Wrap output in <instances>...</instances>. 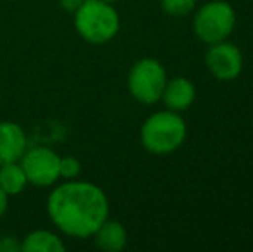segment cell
Masks as SVG:
<instances>
[{
	"label": "cell",
	"mask_w": 253,
	"mask_h": 252,
	"mask_svg": "<svg viewBox=\"0 0 253 252\" xmlns=\"http://www.w3.org/2000/svg\"><path fill=\"white\" fill-rule=\"evenodd\" d=\"M47 212L64 235L88 239L109 218V199L95 183L66 180L50 192Z\"/></svg>",
	"instance_id": "cell-1"
},
{
	"label": "cell",
	"mask_w": 253,
	"mask_h": 252,
	"mask_svg": "<svg viewBox=\"0 0 253 252\" xmlns=\"http://www.w3.org/2000/svg\"><path fill=\"white\" fill-rule=\"evenodd\" d=\"M188 125L179 112L170 109L157 111L145 119L140 130V142L153 155H167L176 152L186 142Z\"/></svg>",
	"instance_id": "cell-2"
},
{
	"label": "cell",
	"mask_w": 253,
	"mask_h": 252,
	"mask_svg": "<svg viewBox=\"0 0 253 252\" xmlns=\"http://www.w3.org/2000/svg\"><path fill=\"white\" fill-rule=\"evenodd\" d=\"M119 26L121 19L116 7L102 0H84L74 12V28L88 44H107L117 35Z\"/></svg>",
	"instance_id": "cell-3"
},
{
	"label": "cell",
	"mask_w": 253,
	"mask_h": 252,
	"mask_svg": "<svg viewBox=\"0 0 253 252\" xmlns=\"http://www.w3.org/2000/svg\"><path fill=\"white\" fill-rule=\"evenodd\" d=\"M236 26V10L226 0L203 3L193 17V31L205 45L227 40Z\"/></svg>",
	"instance_id": "cell-4"
},
{
	"label": "cell",
	"mask_w": 253,
	"mask_h": 252,
	"mask_svg": "<svg viewBox=\"0 0 253 252\" xmlns=\"http://www.w3.org/2000/svg\"><path fill=\"white\" fill-rule=\"evenodd\" d=\"M167 83L166 67L153 57H143L131 66L127 73V90L131 97L143 105H153L162 97Z\"/></svg>",
	"instance_id": "cell-5"
},
{
	"label": "cell",
	"mask_w": 253,
	"mask_h": 252,
	"mask_svg": "<svg viewBox=\"0 0 253 252\" xmlns=\"http://www.w3.org/2000/svg\"><path fill=\"white\" fill-rule=\"evenodd\" d=\"M19 162L26 173L28 183L35 187H52L60 180V155L48 147L26 149Z\"/></svg>",
	"instance_id": "cell-6"
},
{
	"label": "cell",
	"mask_w": 253,
	"mask_h": 252,
	"mask_svg": "<svg viewBox=\"0 0 253 252\" xmlns=\"http://www.w3.org/2000/svg\"><path fill=\"white\" fill-rule=\"evenodd\" d=\"M243 52L227 40L209 45L205 52V66L219 81H233L243 73Z\"/></svg>",
	"instance_id": "cell-7"
},
{
	"label": "cell",
	"mask_w": 253,
	"mask_h": 252,
	"mask_svg": "<svg viewBox=\"0 0 253 252\" xmlns=\"http://www.w3.org/2000/svg\"><path fill=\"white\" fill-rule=\"evenodd\" d=\"M28 149V138L17 123L0 121V166L17 162Z\"/></svg>",
	"instance_id": "cell-8"
},
{
	"label": "cell",
	"mask_w": 253,
	"mask_h": 252,
	"mask_svg": "<svg viewBox=\"0 0 253 252\" xmlns=\"http://www.w3.org/2000/svg\"><path fill=\"white\" fill-rule=\"evenodd\" d=\"M195 99H197V88L193 81L184 76H176L172 80H167L160 101L170 111L183 112L193 105Z\"/></svg>",
	"instance_id": "cell-9"
},
{
	"label": "cell",
	"mask_w": 253,
	"mask_h": 252,
	"mask_svg": "<svg viewBox=\"0 0 253 252\" xmlns=\"http://www.w3.org/2000/svg\"><path fill=\"white\" fill-rule=\"evenodd\" d=\"M91 237L95 240V246L105 252H121L127 246L126 228L116 219L107 218Z\"/></svg>",
	"instance_id": "cell-10"
},
{
	"label": "cell",
	"mask_w": 253,
	"mask_h": 252,
	"mask_svg": "<svg viewBox=\"0 0 253 252\" xmlns=\"http://www.w3.org/2000/svg\"><path fill=\"white\" fill-rule=\"evenodd\" d=\"M23 252H64L66 244L57 233L48 230H35L30 232L21 242Z\"/></svg>",
	"instance_id": "cell-11"
},
{
	"label": "cell",
	"mask_w": 253,
	"mask_h": 252,
	"mask_svg": "<svg viewBox=\"0 0 253 252\" xmlns=\"http://www.w3.org/2000/svg\"><path fill=\"white\" fill-rule=\"evenodd\" d=\"M28 185L26 173H24L21 162H7L0 166V187L9 197L21 194Z\"/></svg>",
	"instance_id": "cell-12"
},
{
	"label": "cell",
	"mask_w": 253,
	"mask_h": 252,
	"mask_svg": "<svg viewBox=\"0 0 253 252\" xmlns=\"http://www.w3.org/2000/svg\"><path fill=\"white\" fill-rule=\"evenodd\" d=\"M162 10L170 17H184L193 12L197 0H160Z\"/></svg>",
	"instance_id": "cell-13"
},
{
	"label": "cell",
	"mask_w": 253,
	"mask_h": 252,
	"mask_svg": "<svg viewBox=\"0 0 253 252\" xmlns=\"http://www.w3.org/2000/svg\"><path fill=\"white\" fill-rule=\"evenodd\" d=\"M59 171H60V178H64V180L78 178V175L81 173L80 159L74 157V155H64V157H60Z\"/></svg>",
	"instance_id": "cell-14"
},
{
	"label": "cell",
	"mask_w": 253,
	"mask_h": 252,
	"mask_svg": "<svg viewBox=\"0 0 253 252\" xmlns=\"http://www.w3.org/2000/svg\"><path fill=\"white\" fill-rule=\"evenodd\" d=\"M14 251H21V244H17L14 237H2L0 239V252H14Z\"/></svg>",
	"instance_id": "cell-15"
},
{
	"label": "cell",
	"mask_w": 253,
	"mask_h": 252,
	"mask_svg": "<svg viewBox=\"0 0 253 252\" xmlns=\"http://www.w3.org/2000/svg\"><path fill=\"white\" fill-rule=\"evenodd\" d=\"M59 2L64 10H67V12H76L84 0H59Z\"/></svg>",
	"instance_id": "cell-16"
},
{
	"label": "cell",
	"mask_w": 253,
	"mask_h": 252,
	"mask_svg": "<svg viewBox=\"0 0 253 252\" xmlns=\"http://www.w3.org/2000/svg\"><path fill=\"white\" fill-rule=\"evenodd\" d=\"M7 205H9V195H7L5 192L2 190V187H0V218L5 214Z\"/></svg>",
	"instance_id": "cell-17"
},
{
	"label": "cell",
	"mask_w": 253,
	"mask_h": 252,
	"mask_svg": "<svg viewBox=\"0 0 253 252\" xmlns=\"http://www.w3.org/2000/svg\"><path fill=\"white\" fill-rule=\"evenodd\" d=\"M102 2H107V3H114V2H117V0H102Z\"/></svg>",
	"instance_id": "cell-18"
}]
</instances>
